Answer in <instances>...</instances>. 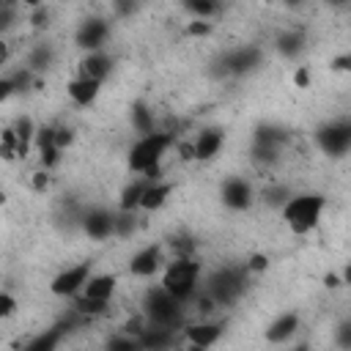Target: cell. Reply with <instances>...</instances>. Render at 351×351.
Listing matches in <instances>:
<instances>
[{
    "label": "cell",
    "mask_w": 351,
    "mask_h": 351,
    "mask_svg": "<svg viewBox=\"0 0 351 351\" xmlns=\"http://www.w3.org/2000/svg\"><path fill=\"white\" fill-rule=\"evenodd\" d=\"M25 8H38V5H44V0H19Z\"/></svg>",
    "instance_id": "obj_47"
},
{
    "label": "cell",
    "mask_w": 351,
    "mask_h": 351,
    "mask_svg": "<svg viewBox=\"0 0 351 351\" xmlns=\"http://www.w3.org/2000/svg\"><path fill=\"white\" fill-rule=\"evenodd\" d=\"M115 69V58L107 52V49H93V52H85L77 63V74L80 77H90V80H99L104 82Z\"/></svg>",
    "instance_id": "obj_15"
},
{
    "label": "cell",
    "mask_w": 351,
    "mask_h": 351,
    "mask_svg": "<svg viewBox=\"0 0 351 351\" xmlns=\"http://www.w3.org/2000/svg\"><path fill=\"white\" fill-rule=\"evenodd\" d=\"M277 3H282L285 8H302L307 0H277Z\"/></svg>",
    "instance_id": "obj_44"
},
{
    "label": "cell",
    "mask_w": 351,
    "mask_h": 351,
    "mask_svg": "<svg viewBox=\"0 0 351 351\" xmlns=\"http://www.w3.org/2000/svg\"><path fill=\"white\" fill-rule=\"evenodd\" d=\"M288 140H291V134H288V129L285 126H280V123H258L255 126V132H252V143L255 145H274V148H285L288 145Z\"/></svg>",
    "instance_id": "obj_23"
},
{
    "label": "cell",
    "mask_w": 351,
    "mask_h": 351,
    "mask_svg": "<svg viewBox=\"0 0 351 351\" xmlns=\"http://www.w3.org/2000/svg\"><path fill=\"white\" fill-rule=\"evenodd\" d=\"M324 3H326L329 8H346V5L351 3V0H324Z\"/></svg>",
    "instance_id": "obj_45"
},
{
    "label": "cell",
    "mask_w": 351,
    "mask_h": 351,
    "mask_svg": "<svg viewBox=\"0 0 351 351\" xmlns=\"http://www.w3.org/2000/svg\"><path fill=\"white\" fill-rule=\"evenodd\" d=\"M176 143H178L176 129H154L148 134H137V140L126 154L129 170L145 178H162V159Z\"/></svg>",
    "instance_id": "obj_1"
},
{
    "label": "cell",
    "mask_w": 351,
    "mask_h": 351,
    "mask_svg": "<svg viewBox=\"0 0 351 351\" xmlns=\"http://www.w3.org/2000/svg\"><path fill=\"white\" fill-rule=\"evenodd\" d=\"M148 181H151V178H145V176L132 178V181H129V184L121 189V195H118V208H126V211H140V200H143V195H145Z\"/></svg>",
    "instance_id": "obj_26"
},
{
    "label": "cell",
    "mask_w": 351,
    "mask_h": 351,
    "mask_svg": "<svg viewBox=\"0 0 351 351\" xmlns=\"http://www.w3.org/2000/svg\"><path fill=\"white\" fill-rule=\"evenodd\" d=\"M90 274H93V261H80L74 266H66L49 280V293L60 296V299H74L82 293Z\"/></svg>",
    "instance_id": "obj_8"
},
{
    "label": "cell",
    "mask_w": 351,
    "mask_h": 351,
    "mask_svg": "<svg viewBox=\"0 0 351 351\" xmlns=\"http://www.w3.org/2000/svg\"><path fill=\"white\" fill-rule=\"evenodd\" d=\"M52 63H55V47H52L49 41H36V44L30 47L27 58H25V66H27L30 71H36V74L47 71Z\"/></svg>",
    "instance_id": "obj_25"
},
{
    "label": "cell",
    "mask_w": 351,
    "mask_h": 351,
    "mask_svg": "<svg viewBox=\"0 0 351 351\" xmlns=\"http://www.w3.org/2000/svg\"><path fill=\"white\" fill-rule=\"evenodd\" d=\"M343 285H351V263L343 266Z\"/></svg>",
    "instance_id": "obj_46"
},
{
    "label": "cell",
    "mask_w": 351,
    "mask_h": 351,
    "mask_svg": "<svg viewBox=\"0 0 351 351\" xmlns=\"http://www.w3.org/2000/svg\"><path fill=\"white\" fill-rule=\"evenodd\" d=\"M225 140H228V134H225L222 126H206V129H200L195 134V140H192L195 162H211V159H217L222 154V148H225Z\"/></svg>",
    "instance_id": "obj_14"
},
{
    "label": "cell",
    "mask_w": 351,
    "mask_h": 351,
    "mask_svg": "<svg viewBox=\"0 0 351 351\" xmlns=\"http://www.w3.org/2000/svg\"><path fill=\"white\" fill-rule=\"evenodd\" d=\"M140 228L137 211H126V208H115V239H132Z\"/></svg>",
    "instance_id": "obj_29"
},
{
    "label": "cell",
    "mask_w": 351,
    "mask_h": 351,
    "mask_svg": "<svg viewBox=\"0 0 351 351\" xmlns=\"http://www.w3.org/2000/svg\"><path fill=\"white\" fill-rule=\"evenodd\" d=\"M261 63H263L261 47H255V44H239V47H233V49H225V52L217 58L214 74H217V77H247V74H252Z\"/></svg>",
    "instance_id": "obj_6"
},
{
    "label": "cell",
    "mask_w": 351,
    "mask_h": 351,
    "mask_svg": "<svg viewBox=\"0 0 351 351\" xmlns=\"http://www.w3.org/2000/svg\"><path fill=\"white\" fill-rule=\"evenodd\" d=\"M30 27L33 30H44L49 25V8L47 5H38V8H30Z\"/></svg>",
    "instance_id": "obj_38"
},
{
    "label": "cell",
    "mask_w": 351,
    "mask_h": 351,
    "mask_svg": "<svg viewBox=\"0 0 351 351\" xmlns=\"http://www.w3.org/2000/svg\"><path fill=\"white\" fill-rule=\"evenodd\" d=\"M266 3H277V0H266Z\"/></svg>",
    "instance_id": "obj_48"
},
{
    "label": "cell",
    "mask_w": 351,
    "mask_h": 351,
    "mask_svg": "<svg viewBox=\"0 0 351 351\" xmlns=\"http://www.w3.org/2000/svg\"><path fill=\"white\" fill-rule=\"evenodd\" d=\"M129 123H132V132L134 134H148L156 126V115H154V107L145 101V99H134L129 104Z\"/></svg>",
    "instance_id": "obj_20"
},
{
    "label": "cell",
    "mask_w": 351,
    "mask_h": 351,
    "mask_svg": "<svg viewBox=\"0 0 351 351\" xmlns=\"http://www.w3.org/2000/svg\"><path fill=\"white\" fill-rule=\"evenodd\" d=\"M247 277H250V269H247L244 263H239V266H219V269H214V271L203 280V291L211 293V299H214L219 307H230V304H236L239 296L244 293Z\"/></svg>",
    "instance_id": "obj_5"
},
{
    "label": "cell",
    "mask_w": 351,
    "mask_h": 351,
    "mask_svg": "<svg viewBox=\"0 0 351 351\" xmlns=\"http://www.w3.org/2000/svg\"><path fill=\"white\" fill-rule=\"evenodd\" d=\"M219 203L228 211H247L255 203V186L244 176H228L219 184Z\"/></svg>",
    "instance_id": "obj_11"
},
{
    "label": "cell",
    "mask_w": 351,
    "mask_h": 351,
    "mask_svg": "<svg viewBox=\"0 0 351 351\" xmlns=\"http://www.w3.org/2000/svg\"><path fill=\"white\" fill-rule=\"evenodd\" d=\"M107 348L110 351H134V348H140V340L134 337V335H129V332H118V335H112L110 340H107Z\"/></svg>",
    "instance_id": "obj_32"
},
{
    "label": "cell",
    "mask_w": 351,
    "mask_h": 351,
    "mask_svg": "<svg viewBox=\"0 0 351 351\" xmlns=\"http://www.w3.org/2000/svg\"><path fill=\"white\" fill-rule=\"evenodd\" d=\"M80 230L93 241H107L115 236V211L104 206H90L82 211Z\"/></svg>",
    "instance_id": "obj_12"
},
{
    "label": "cell",
    "mask_w": 351,
    "mask_h": 351,
    "mask_svg": "<svg viewBox=\"0 0 351 351\" xmlns=\"http://www.w3.org/2000/svg\"><path fill=\"white\" fill-rule=\"evenodd\" d=\"M173 189H176L173 181H167V178H151L148 186H145V195L140 200V211H159L170 200Z\"/></svg>",
    "instance_id": "obj_19"
},
{
    "label": "cell",
    "mask_w": 351,
    "mask_h": 351,
    "mask_svg": "<svg viewBox=\"0 0 351 351\" xmlns=\"http://www.w3.org/2000/svg\"><path fill=\"white\" fill-rule=\"evenodd\" d=\"M184 33H186L189 38H206V36L214 33V22H211V19H192V22H186Z\"/></svg>",
    "instance_id": "obj_34"
},
{
    "label": "cell",
    "mask_w": 351,
    "mask_h": 351,
    "mask_svg": "<svg viewBox=\"0 0 351 351\" xmlns=\"http://www.w3.org/2000/svg\"><path fill=\"white\" fill-rule=\"evenodd\" d=\"M143 315L148 318V324L165 326V329H184V324H186L184 302L176 299L162 282L151 285L145 291V296H143Z\"/></svg>",
    "instance_id": "obj_3"
},
{
    "label": "cell",
    "mask_w": 351,
    "mask_h": 351,
    "mask_svg": "<svg viewBox=\"0 0 351 351\" xmlns=\"http://www.w3.org/2000/svg\"><path fill=\"white\" fill-rule=\"evenodd\" d=\"M329 69L337 71V74H351V49L348 52H340L329 60Z\"/></svg>",
    "instance_id": "obj_39"
},
{
    "label": "cell",
    "mask_w": 351,
    "mask_h": 351,
    "mask_svg": "<svg viewBox=\"0 0 351 351\" xmlns=\"http://www.w3.org/2000/svg\"><path fill=\"white\" fill-rule=\"evenodd\" d=\"M110 33H112V27H110V19H107V16H85V19L77 25V30H74V44H77L82 52L104 49Z\"/></svg>",
    "instance_id": "obj_10"
},
{
    "label": "cell",
    "mask_w": 351,
    "mask_h": 351,
    "mask_svg": "<svg viewBox=\"0 0 351 351\" xmlns=\"http://www.w3.org/2000/svg\"><path fill=\"white\" fill-rule=\"evenodd\" d=\"M335 346L337 348H351V318H343L335 326Z\"/></svg>",
    "instance_id": "obj_37"
},
{
    "label": "cell",
    "mask_w": 351,
    "mask_h": 351,
    "mask_svg": "<svg viewBox=\"0 0 351 351\" xmlns=\"http://www.w3.org/2000/svg\"><path fill=\"white\" fill-rule=\"evenodd\" d=\"M181 332H184V337H186L189 346H195V348H211V346L222 337V332H225V321L197 318V321H192V324H184Z\"/></svg>",
    "instance_id": "obj_13"
},
{
    "label": "cell",
    "mask_w": 351,
    "mask_h": 351,
    "mask_svg": "<svg viewBox=\"0 0 351 351\" xmlns=\"http://www.w3.org/2000/svg\"><path fill=\"white\" fill-rule=\"evenodd\" d=\"M222 3H225V0H222Z\"/></svg>",
    "instance_id": "obj_49"
},
{
    "label": "cell",
    "mask_w": 351,
    "mask_h": 351,
    "mask_svg": "<svg viewBox=\"0 0 351 351\" xmlns=\"http://www.w3.org/2000/svg\"><path fill=\"white\" fill-rule=\"evenodd\" d=\"M200 274H203V263L192 255V258H173V261H167L165 263V269H162V277H159V282L176 296V299H181L184 304L186 302H192L195 296H197V291H200Z\"/></svg>",
    "instance_id": "obj_4"
},
{
    "label": "cell",
    "mask_w": 351,
    "mask_h": 351,
    "mask_svg": "<svg viewBox=\"0 0 351 351\" xmlns=\"http://www.w3.org/2000/svg\"><path fill=\"white\" fill-rule=\"evenodd\" d=\"M178 3L192 19H214L222 8V0H178Z\"/></svg>",
    "instance_id": "obj_27"
},
{
    "label": "cell",
    "mask_w": 351,
    "mask_h": 351,
    "mask_svg": "<svg viewBox=\"0 0 351 351\" xmlns=\"http://www.w3.org/2000/svg\"><path fill=\"white\" fill-rule=\"evenodd\" d=\"M0 151H3V159H19L16 156V134H14V129L11 126H5L3 129V140H0Z\"/></svg>",
    "instance_id": "obj_35"
},
{
    "label": "cell",
    "mask_w": 351,
    "mask_h": 351,
    "mask_svg": "<svg viewBox=\"0 0 351 351\" xmlns=\"http://www.w3.org/2000/svg\"><path fill=\"white\" fill-rule=\"evenodd\" d=\"M274 49L285 60H299L307 52V33L302 27H285L274 36Z\"/></svg>",
    "instance_id": "obj_16"
},
{
    "label": "cell",
    "mask_w": 351,
    "mask_h": 351,
    "mask_svg": "<svg viewBox=\"0 0 351 351\" xmlns=\"http://www.w3.org/2000/svg\"><path fill=\"white\" fill-rule=\"evenodd\" d=\"M16 299H14V293H8V291H3L0 293V318H8V315H14L16 313Z\"/></svg>",
    "instance_id": "obj_41"
},
{
    "label": "cell",
    "mask_w": 351,
    "mask_h": 351,
    "mask_svg": "<svg viewBox=\"0 0 351 351\" xmlns=\"http://www.w3.org/2000/svg\"><path fill=\"white\" fill-rule=\"evenodd\" d=\"M115 288H118V274H112V271H101V274H90V280L85 282V288H82L80 296L110 302L112 293H115Z\"/></svg>",
    "instance_id": "obj_21"
},
{
    "label": "cell",
    "mask_w": 351,
    "mask_h": 351,
    "mask_svg": "<svg viewBox=\"0 0 351 351\" xmlns=\"http://www.w3.org/2000/svg\"><path fill=\"white\" fill-rule=\"evenodd\" d=\"M244 266L250 269V274H258V271H266V269H269V258H266L263 252H252Z\"/></svg>",
    "instance_id": "obj_40"
},
{
    "label": "cell",
    "mask_w": 351,
    "mask_h": 351,
    "mask_svg": "<svg viewBox=\"0 0 351 351\" xmlns=\"http://www.w3.org/2000/svg\"><path fill=\"white\" fill-rule=\"evenodd\" d=\"M99 93H101V82L99 80H90V77H71L69 82H66V96L77 104V107H90V104H96V99H99Z\"/></svg>",
    "instance_id": "obj_17"
},
{
    "label": "cell",
    "mask_w": 351,
    "mask_h": 351,
    "mask_svg": "<svg viewBox=\"0 0 351 351\" xmlns=\"http://www.w3.org/2000/svg\"><path fill=\"white\" fill-rule=\"evenodd\" d=\"M326 208V195L321 192H293L288 197V203L280 208V217L285 222V228L296 236H307L321 225Z\"/></svg>",
    "instance_id": "obj_2"
},
{
    "label": "cell",
    "mask_w": 351,
    "mask_h": 351,
    "mask_svg": "<svg viewBox=\"0 0 351 351\" xmlns=\"http://www.w3.org/2000/svg\"><path fill=\"white\" fill-rule=\"evenodd\" d=\"M22 3L19 0H0V30L3 33H8L11 27H14V22H16V8H19Z\"/></svg>",
    "instance_id": "obj_31"
},
{
    "label": "cell",
    "mask_w": 351,
    "mask_h": 351,
    "mask_svg": "<svg viewBox=\"0 0 351 351\" xmlns=\"http://www.w3.org/2000/svg\"><path fill=\"white\" fill-rule=\"evenodd\" d=\"M165 250H167V247H165L162 241H151V244L140 247V250L129 258L126 271H129L132 277H140V280L154 277V274H162V269H165Z\"/></svg>",
    "instance_id": "obj_9"
},
{
    "label": "cell",
    "mask_w": 351,
    "mask_h": 351,
    "mask_svg": "<svg viewBox=\"0 0 351 351\" xmlns=\"http://www.w3.org/2000/svg\"><path fill=\"white\" fill-rule=\"evenodd\" d=\"M11 129L16 134V156L25 159L30 154V148H36V132H38V126H36V121L30 115H16V121L11 123Z\"/></svg>",
    "instance_id": "obj_22"
},
{
    "label": "cell",
    "mask_w": 351,
    "mask_h": 351,
    "mask_svg": "<svg viewBox=\"0 0 351 351\" xmlns=\"http://www.w3.org/2000/svg\"><path fill=\"white\" fill-rule=\"evenodd\" d=\"M74 129L71 126H66V123H55V143H58V148L60 151H66V148H71L74 145Z\"/></svg>",
    "instance_id": "obj_36"
},
{
    "label": "cell",
    "mask_w": 351,
    "mask_h": 351,
    "mask_svg": "<svg viewBox=\"0 0 351 351\" xmlns=\"http://www.w3.org/2000/svg\"><path fill=\"white\" fill-rule=\"evenodd\" d=\"M293 195V189L288 186V184H282V181H274V184H266L263 189H261V200L269 206V208H282L285 203H288V197Z\"/></svg>",
    "instance_id": "obj_28"
},
{
    "label": "cell",
    "mask_w": 351,
    "mask_h": 351,
    "mask_svg": "<svg viewBox=\"0 0 351 351\" xmlns=\"http://www.w3.org/2000/svg\"><path fill=\"white\" fill-rule=\"evenodd\" d=\"M299 324H302L299 313L285 310V313H280V315L263 329V337H266V343H288V340L299 332Z\"/></svg>",
    "instance_id": "obj_18"
},
{
    "label": "cell",
    "mask_w": 351,
    "mask_h": 351,
    "mask_svg": "<svg viewBox=\"0 0 351 351\" xmlns=\"http://www.w3.org/2000/svg\"><path fill=\"white\" fill-rule=\"evenodd\" d=\"M110 5H112V14L118 19H132V16L140 14L143 0H110Z\"/></svg>",
    "instance_id": "obj_33"
},
{
    "label": "cell",
    "mask_w": 351,
    "mask_h": 351,
    "mask_svg": "<svg viewBox=\"0 0 351 351\" xmlns=\"http://www.w3.org/2000/svg\"><path fill=\"white\" fill-rule=\"evenodd\" d=\"M137 340H140V348H154V351L170 348V346H176V329H165V326L148 324Z\"/></svg>",
    "instance_id": "obj_24"
},
{
    "label": "cell",
    "mask_w": 351,
    "mask_h": 351,
    "mask_svg": "<svg viewBox=\"0 0 351 351\" xmlns=\"http://www.w3.org/2000/svg\"><path fill=\"white\" fill-rule=\"evenodd\" d=\"M324 282H326V288H340V285H343V274H340V277H337V274H326Z\"/></svg>",
    "instance_id": "obj_43"
},
{
    "label": "cell",
    "mask_w": 351,
    "mask_h": 351,
    "mask_svg": "<svg viewBox=\"0 0 351 351\" xmlns=\"http://www.w3.org/2000/svg\"><path fill=\"white\" fill-rule=\"evenodd\" d=\"M315 145L321 154L340 159L351 154V118H337L329 123H321L315 129Z\"/></svg>",
    "instance_id": "obj_7"
},
{
    "label": "cell",
    "mask_w": 351,
    "mask_h": 351,
    "mask_svg": "<svg viewBox=\"0 0 351 351\" xmlns=\"http://www.w3.org/2000/svg\"><path fill=\"white\" fill-rule=\"evenodd\" d=\"M310 80H313V77H310V69H307V66H299V69H296V74H293L296 88H307V85H310Z\"/></svg>",
    "instance_id": "obj_42"
},
{
    "label": "cell",
    "mask_w": 351,
    "mask_h": 351,
    "mask_svg": "<svg viewBox=\"0 0 351 351\" xmlns=\"http://www.w3.org/2000/svg\"><path fill=\"white\" fill-rule=\"evenodd\" d=\"M165 247L173 252V258H192L197 252V241L189 233H173Z\"/></svg>",
    "instance_id": "obj_30"
}]
</instances>
